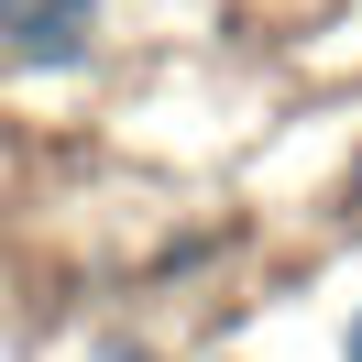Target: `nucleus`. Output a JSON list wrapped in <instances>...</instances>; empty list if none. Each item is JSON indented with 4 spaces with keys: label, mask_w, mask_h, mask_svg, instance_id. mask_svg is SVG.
I'll list each match as a JSON object with an SVG mask.
<instances>
[{
    "label": "nucleus",
    "mask_w": 362,
    "mask_h": 362,
    "mask_svg": "<svg viewBox=\"0 0 362 362\" xmlns=\"http://www.w3.org/2000/svg\"><path fill=\"white\" fill-rule=\"evenodd\" d=\"M0 55L45 66V77L88 66L99 55V0H0Z\"/></svg>",
    "instance_id": "obj_1"
},
{
    "label": "nucleus",
    "mask_w": 362,
    "mask_h": 362,
    "mask_svg": "<svg viewBox=\"0 0 362 362\" xmlns=\"http://www.w3.org/2000/svg\"><path fill=\"white\" fill-rule=\"evenodd\" d=\"M351 362H362V308H351Z\"/></svg>",
    "instance_id": "obj_2"
},
{
    "label": "nucleus",
    "mask_w": 362,
    "mask_h": 362,
    "mask_svg": "<svg viewBox=\"0 0 362 362\" xmlns=\"http://www.w3.org/2000/svg\"><path fill=\"white\" fill-rule=\"evenodd\" d=\"M351 209H362V176H351Z\"/></svg>",
    "instance_id": "obj_3"
}]
</instances>
